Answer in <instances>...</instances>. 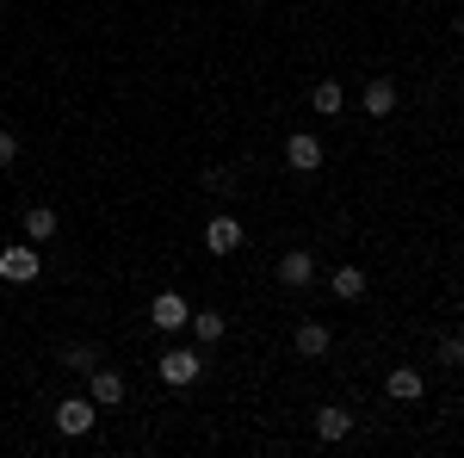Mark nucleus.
Masks as SVG:
<instances>
[{
	"instance_id": "1",
	"label": "nucleus",
	"mask_w": 464,
	"mask_h": 458,
	"mask_svg": "<svg viewBox=\"0 0 464 458\" xmlns=\"http://www.w3.org/2000/svg\"><path fill=\"white\" fill-rule=\"evenodd\" d=\"M37 273H44V260H37V242L0 248V279H6V285H32Z\"/></svg>"
},
{
	"instance_id": "2",
	"label": "nucleus",
	"mask_w": 464,
	"mask_h": 458,
	"mask_svg": "<svg viewBox=\"0 0 464 458\" xmlns=\"http://www.w3.org/2000/svg\"><path fill=\"white\" fill-rule=\"evenodd\" d=\"M161 378H168L174 390L198 385V378H205V353H198V347H174V353H161Z\"/></svg>"
},
{
	"instance_id": "3",
	"label": "nucleus",
	"mask_w": 464,
	"mask_h": 458,
	"mask_svg": "<svg viewBox=\"0 0 464 458\" xmlns=\"http://www.w3.org/2000/svg\"><path fill=\"white\" fill-rule=\"evenodd\" d=\"M93 422H100V403H93V396H69V403H56V427H63L69 440L93 434Z\"/></svg>"
},
{
	"instance_id": "4",
	"label": "nucleus",
	"mask_w": 464,
	"mask_h": 458,
	"mask_svg": "<svg viewBox=\"0 0 464 458\" xmlns=\"http://www.w3.org/2000/svg\"><path fill=\"white\" fill-rule=\"evenodd\" d=\"M149 322H155V328H161V335H179V328H186V322H192V304H186V297H179V291H161V297H155V304H149Z\"/></svg>"
},
{
	"instance_id": "5",
	"label": "nucleus",
	"mask_w": 464,
	"mask_h": 458,
	"mask_svg": "<svg viewBox=\"0 0 464 458\" xmlns=\"http://www.w3.org/2000/svg\"><path fill=\"white\" fill-rule=\"evenodd\" d=\"M359 106H365V118H391L396 112V81L391 74H372L365 93H359Z\"/></svg>"
},
{
	"instance_id": "6",
	"label": "nucleus",
	"mask_w": 464,
	"mask_h": 458,
	"mask_svg": "<svg viewBox=\"0 0 464 458\" xmlns=\"http://www.w3.org/2000/svg\"><path fill=\"white\" fill-rule=\"evenodd\" d=\"M87 396H93L100 409H118V403H124V378H118L111 365H93V372H87Z\"/></svg>"
},
{
	"instance_id": "7",
	"label": "nucleus",
	"mask_w": 464,
	"mask_h": 458,
	"mask_svg": "<svg viewBox=\"0 0 464 458\" xmlns=\"http://www.w3.org/2000/svg\"><path fill=\"white\" fill-rule=\"evenodd\" d=\"M384 390H391V403H421V396H428V378H421L415 365H391Z\"/></svg>"
},
{
	"instance_id": "8",
	"label": "nucleus",
	"mask_w": 464,
	"mask_h": 458,
	"mask_svg": "<svg viewBox=\"0 0 464 458\" xmlns=\"http://www.w3.org/2000/svg\"><path fill=\"white\" fill-rule=\"evenodd\" d=\"M285 161L297 168V174H316V168H322V142L310 137V131H291V142H285Z\"/></svg>"
},
{
	"instance_id": "9",
	"label": "nucleus",
	"mask_w": 464,
	"mask_h": 458,
	"mask_svg": "<svg viewBox=\"0 0 464 458\" xmlns=\"http://www.w3.org/2000/svg\"><path fill=\"white\" fill-rule=\"evenodd\" d=\"M205 248L211 254H236L242 248V217H211L205 223Z\"/></svg>"
},
{
	"instance_id": "10",
	"label": "nucleus",
	"mask_w": 464,
	"mask_h": 458,
	"mask_svg": "<svg viewBox=\"0 0 464 458\" xmlns=\"http://www.w3.org/2000/svg\"><path fill=\"white\" fill-rule=\"evenodd\" d=\"M273 273H279V285H291V291H304V285L316 279V260H310L304 248H291V254L279 260V267H273Z\"/></svg>"
},
{
	"instance_id": "11",
	"label": "nucleus",
	"mask_w": 464,
	"mask_h": 458,
	"mask_svg": "<svg viewBox=\"0 0 464 458\" xmlns=\"http://www.w3.org/2000/svg\"><path fill=\"white\" fill-rule=\"evenodd\" d=\"M353 434V415L341 409V403H328V409H316V440H328V446H341Z\"/></svg>"
},
{
	"instance_id": "12",
	"label": "nucleus",
	"mask_w": 464,
	"mask_h": 458,
	"mask_svg": "<svg viewBox=\"0 0 464 458\" xmlns=\"http://www.w3.org/2000/svg\"><path fill=\"white\" fill-rule=\"evenodd\" d=\"M328 347H334V335L322 322H297V359H322Z\"/></svg>"
},
{
	"instance_id": "13",
	"label": "nucleus",
	"mask_w": 464,
	"mask_h": 458,
	"mask_svg": "<svg viewBox=\"0 0 464 458\" xmlns=\"http://www.w3.org/2000/svg\"><path fill=\"white\" fill-rule=\"evenodd\" d=\"M328 291H334L341 304H359V297H365V273H359V267H334V273H328Z\"/></svg>"
},
{
	"instance_id": "14",
	"label": "nucleus",
	"mask_w": 464,
	"mask_h": 458,
	"mask_svg": "<svg viewBox=\"0 0 464 458\" xmlns=\"http://www.w3.org/2000/svg\"><path fill=\"white\" fill-rule=\"evenodd\" d=\"M192 335H198V347H217L223 335H229V317H217V310H192V322H186Z\"/></svg>"
},
{
	"instance_id": "15",
	"label": "nucleus",
	"mask_w": 464,
	"mask_h": 458,
	"mask_svg": "<svg viewBox=\"0 0 464 458\" xmlns=\"http://www.w3.org/2000/svg\"><path fill=\"white\" fill-rule=\"evenodd\" d=\"M310 106H316L322 118L347 112V87H341V81H316V87H310Z\"/></svg>"
},
{
	"instance_id": "16",
	"label": "nucleus",
	"mask_w": 464,
	"mask_h": 458,
	"mask_svg": "<svg viewBox=\"0 0 464 458\" xmlns=\"http://www.w3.org/2000/svg\"><path fill=\"white\" fill-rule=\"evenodd\" d=\"M56 223H63V217L50 211V205H37V211H25V242H50V236H56Z\"/></svg>"
},
{
	"instance_id": "17",
	"label": "nucleus",
	"mask_w": 464,
	"mask_h": 458,
	"mask_svg": "<svg viewBox=\"0 0 464 458\" xmlns=\"http://www.w3.org/2000/svg\"><path fill=\"white\" fill-rule=\"evenodd\" d=\"M63 365H74V372H93V365H100V347L74 341V347H63Z\"/></svg>"
},
{
	"instance_id": "18",
	"label": "nucleus",
	"mask_w": 464,
	"mask_h": 458,
	"mask_svg": "<svg viewBox=\"0 0 464 458\" xmlns=\"http://www.w3.org/2000/svg\"><path fill=\"white\" fill-rule=\"evenodd\" d=\"M440 365H464V335H440Z\"/></svg>"
},
{
	"instance_id": "19",
	"label": "nucleus",
	"mask_w": 464,
	"mask_h": 458,
	"mask_svg": "<svg viewBox=\"0 0 464 458\" xmlns=\"http://www.w3.org/2000/svg\"><path fill=\"white\" fill-rule=\"evenodd\" d=\"M13 161H19V137H13V131H0V168H13Z\"/></svg>"
},
{
	"instance_id": "20",
	"label": "nucleus",
	"mask_w": 464,
	"mask_h": 458,
	"mask_svg": "<svg viewBox=\"0 0 464 458\" xmlns=\"http://www.w3.org/2000/svg\"><path fill=\"white\" fill-rule=\"evenodd\" d=\"M452 25H459V32H464V6H459V19H452Z\"/></svg>"
}]
</instances>
